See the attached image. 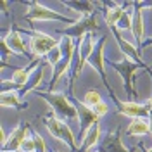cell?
I'll return each instance as SVG.
<instances>
[{"mask_svg": "<svg viewBox=\"0 0 152 152\" xmlns=\"http://www.w3.org/2000/svg\"><path fill=\"white\" fill-rule=\"evenodd\" d=\"M2 42L7 45V48H9L12 54H18V56H28L26 43H24V40H23V37H21V33H19L18 29H10L9 33L2 38Z\"/></svg>", "mask_w": 152, "mask_h": 152, "instance_id": "13", "label": "cell"}, {"mask_svg": "<svg viewBox=\"0 0 152 152\" xmlns=\"http://www.w3.org/2000/svg\"><path fill=\"white\" fill-rule=\"evenodd\" d=\"M75 99V97H73ZM75 105L76 109H78V123H80V138L83 140V137L86 135V132L92 128V124L97 123L100 118L95 114V111L92 109V107H88V105H85L81 100H76L75 99Z\"/></svg>", "mask_w": 152, "mask_h": 152, "instance_id": "9", "label": "cell"}, {"mask_svg": "<svg viewBox=\"0 0 152 152\" xmlns=\"http://www.w3.org/2000/svg\"><path fill=\"white\" fill-rule=\"evenodd\" d=\"M31 137H33V140H35V152H47V145L43 142V138L38 135V133H31Z\"/></svg>", "mask_w": 152, "mask_h": 152, "instance_id": "25", "label": "cell"}, {"mask_svg": "<svg viewBox=\"0 0 152 152\" xmlns=\"http://www.w3.org/2000/svg\"><path fill=\"white\" fill-rule=\"evenodd\" d=\"M97 152H99V151H97Z\"/></svg>", "mask_w": 152, "mask_h": 152, "instance_id": "33", "label": "cell"}, {"mask_svg": "<svg viewBox=\"0 0 152 152\" xmlns=\"http://www.w3.org/2000/svg\"><path fill=\"white\" fill-rule=\"evenodd\" d=\"M105 7V23L109 24V28L111 26H118V23H119V19L123 18L124 14V9L123 5H118V4H104Z\"/></svg>", "mask_w": 152, "mask_h": 152, "instance_id": "19", "label": "cell"}, {"mask_svg": "<svg viewBox=\"0 0 152 152\" xmlns=\"http://www.w3.org/2000/svg\"><path fill=\"white\" fill-rule=\"evenodd\" d=\"M132 23H133V14H132V12H128V10H124L123 18L119 19V23H118V26H116V28L119 29V31L132 29Z\"/></svg>", "mask_w": 152, "mask_h": 152, "instance_id": "24", "label": "cell"}, {"mask_svg": "<svg viewBox=\"0 0 152 152\" xmlns=\"http://www.w3.org/2000/svg\"><path fill=\"white\" fill-rule=\"evenodd\" d=\"M28 132H29L28 124H24V123L18 124V126L10 132L5 145H2V152H21L23 142L26 140V137H29Z\"/></svg>", "mask_w": 152, "mask_h": 152, "instance_id": "11", "label": "cell"}, {"mask_svg": "<svg viewBox=\"0 0 152 152\" xmlns=\"http://www.w3.org/2000/svg\"><path fill=\"white\" fill-rule=\"evenodd\" d=\"M111 31H113V35H114V38H116L119 48H121V52L124 54V59H130L132 62L138 64L140 67H147L145 64H143L142 57H140V48H137L133 43H130L128 40H124V38L121 37V31L116 28V26H111ZM147 69H149V67H147Z\"/></svg>", "mask_w": 152, "mask_h": 152, "instance_id": "10", "label": "cell"}, {"mask_svg": "<svg viewBox=\"0 0 152 152\" xmlns=\"http://www.w3.org/2000/svg\"><path fill=\"white\" fill-rule=\"evenodd\" d=\"M38 97H42L45 102H47L50 107H52V111L56 114H59L61 118H66V119H78V109H76V105L67 99L64 94H61V92H37Z\"/></svg>", "mask_w": 152, "mask_h": 152, "instance_id": "2", "label": "cell"}, {"mask_svg": "<svg viewBox=\"0 0 152 152\" xmlns=\"http://www.w3.org/2000/svg\"><path fill=\"white\" fill-rule=\"evenodd\" d=\"M145 5L143 2H137L135 4V10H133V23H132V33H133V38L137 40L138 45H142L143 42V10L142 7Z\"/></svg>", "mask_w": 152, "mask_h": 152, "instance_id": "14", "label": "cell"}, {"mask_svg": "<svg viewBox=\"0 0 152 152\" xmlns=\"http://www.w3.org/2000/svg\"><path fill=\"white\" fill-rule=\"evenodd\" d=\"M99 152H130L123 145L121 135H119V128H116L114 132L102 137V140L99 142Z\"/></svg>", "mask_w": 152, "mask_h": 152, "instance_id": "12", "label": "cell"}, {"mask_svg": "<svg viewBox=\"0 0 152 152\" xmlns=\"http://www.w3.org/2000/svg\"><path fill=\"white\" fill-rule=\"evenodd\" d=\"M64 59V54H62V48H61V43L57 45L50 54H48L47 57H45V61L48 62V66H54V69H56L59 64H61V61Z\"/></svg>", "mask_w": 152, "mask_h": 152, "instance_id": "22", "label": "cell"}, {"mask_svg": "<svg viewBox=\"0 0 152 152\" xmlns=\"http://www.w3.org/2000/svg\"><path fill=\"white\" fill-rule=\"evenodd\" d=\"M64 5L78 12L80 18L95 14V4H92V2H64Z\"/></svg>", "mask_w": 152, "mask_h": 152, "instance_id": "20", "label": "cell"}, {"mask_svg": "<svg viewBox=\"0 0 152 152\" xmlns=\"http://www.w3.org/2000/svg\"><path fill=\"white\" fill-rule=\"evenodd\" d=\"M149 71H151V73H152V64H151V67H149Z\"/></svg>", "mask_w": 152, "mask_h": 152, "instance_id": "31", "label": "cell"}, {"mask_svg": "<svg viewBox=\"0 0 152 152\" xmlns=\"http://www.w3.org/2000/svg\"><path fill=\"white\" fill-rule=\"evenodd\" d=\"M105 40L107 38L105 37H100L99 38V42H97V45H95L94 52H92V56H90V59H88V64L94 67L95 71L100 75V78H102V81H104L105 88L111 92V99H113L114 102H116V105L119 104L121 100L116 97V94H114V90L111 88V85H109V81H107V76H105V56H104V47H105Z\"/></svg>", "mask_w": 152, "mask_h": 152, "instance_id": "5", "label": "cell"}, {"mask_svg": "<svg viewBox=\"0 0 152 152\" xmlns=\"http://www.w3.org/2000/svg\"><path fill=\"white\" fill-rule=\"evenodd\" d=\"M47 66H48L47 61H42V62H40V66H38L37 71L31 75L28 85L21 90V94L24 95V94H29V92H38V86H40V83L43 81V76H45V69H47Z\"/></svg>", "mask_w": 152, "mask_h": 152, "instance_id": "18", "label": "cell"}, {"mask_svg": "<svg viewBox=\"0 0 152 152\" xmlns=\"http://www.w3.org/2000/svg\"><path fill=\"white\" fill-rule=\"evenodd\" d=\"M149 45H152V37L147 38V40H143L142 45H140V48H145V47H149Z\"/></svg>", "mask_w": 152, "mask_h": 152, "instance_id": "28", "label": "cell"}, {"mask_svg": "<svg viewBox=\"0 0 152 152\" xmlns=\"http://www.w3.org/2000/svg\"><path fill=\"white\" fill-rule=\"evenodd\" d=\"M94 111H95V114H97L99 118H102L104 114H107V113H109V104H105L104 100H102L100 104H97V105L94 107Z\"/></svg>", "mask_w": 152, "mask_h": 152, "instance_id": "27", "label": "cell"}, {"mask_svg": "<svg viewBox=\"0 0 152 152\" xmlns=\"http://www.w3.org/2000/svg\"><path fill=\"white\" fill-rule=\"evenodd\" d=\"M61 43V40H56L50 35H45V33H33L31 38H29V48H31V54L37 57V59H42V57H47L54 48Z\"/></svg>", "mask_w": 152, "mask_h": 152, "instance_id": "8", "label": "cell"}, {"mask_svg": "<svg viewBox=\"0 0 152 152\" xmlns=\"http://www.w3.org/2000/svg\"><path fill=\"white\" fill-rule=\"evenodd\" d=\"M45 126H47L48 133L57 138V140H61V142H64L71 149V151H80L78 147H76V137L73 130H71V126H67L62 119H59L57 116H48L47 119H45Z\"/></svg>", "mask_w": 152, "mask_h": 152, "instance_id": "4", "label": "cell"}, {"mask_svg": "<svg viewBox=\"0 0 152 152\" xmlns=\"http://www.w3.org/2000/svg\"><path fill=\"white\" fill-rule=\"evenodd\" d=\"M143 152H152V147H151V149H145Z\"/></svg>", "mask_w": 152, "mask_h": 152, "instance_id": "30", "label": "cell"}, {"mask_svg": "<svg viewBox=\"0 0 152 152\" xmlns=\"http://www.w3.org/2000/svg\"><path fill=\"white\" fill-rule=\"evenodd\" d=\"M119 107V114L123 116H128L132 119H137V118H147L151 116V113L147 111V107L143 104H138V102H119L118 104Z\"/></svg>", "mask_w": 152, "mask_h": 152, "instance_id": "15", "label": "cell"}, {"mask_svg": "<svg viewBox=\"0 0 152 152\" xmlns=\"http://www.w3.org/2000/svg\"><path fill=\"white\" fill-rule=\"evenodd\" d=\"M21 152H35V140H33V137H26V140L21 145Z\"/></svg>", "mask_w": 152, "mask_h": 152, "instance_id": "26", "label": "cell"}, {"mask_svg": "<svg viewBox=\"0 0 152 152\" xmlns=\"http://www.w3.org/2000/svg\"><path fill=\"white\" fill-rule=\"evenodd\" d=\"M99 29V18H97V12L92 14V16H83V18H78L73 26H69V28L62 29L61 33H62V37H69V38H78V40H81V38L88 35V33H94Z\"/></svg>", "mask_w": 152, "mask_h": 152, "instance_id": "7", "label": "cell"}, {"mask_svg": "<svg viewBox=\"0 0 152 152\" xmlns=\"http://www.w3.org/2000/svg\"><path fill=\"white\" fill-rule=\"evenodd\" d=\"M99 142H100V123L97 121V123L92 124V128H90V130L86 132V135L83 137L80 151L81 152H90Z\"/></svg>", "mask_w": 152, "mask_h": 152, "instance_id": "17", "label": "cell"}, {"mask_svg": "<svg viewBox=\"0 0 152 152\" xmlns=\"http://www.w3.org/2000/svg\"><path fill=\"white\" fill-rule=\"evenodd\" d=\"M145 107H147V111L151 113V118H152V97L147 100V102H145Z\"/></svg>", "mask_w": 152, "mask_h": 152, "instance_id": "29", "label": "cell"}, {"mask_svg": "<svg viewBox=\"0 0 152 152\" xmlns=\"http://www.w3.org/2000/svg\"><path fill=\"white\" fill-rule=\"evenodd\" d=\"M0 105L2 107H23V102L19 99V94L18 92H2V97H0Z\"/></svg>", "mask_w": 152, "mask_h": 152, "instance_id": "21", "label": "cell"}, {"mask_svg": "<svg viewBox=\"0 0 152 152\" xmlns=\"http://www.w3.org/2000/svg\"><path fill=\"white\" fill-rule=\"evenodd\" d=\"M149 133H152V124L151 119H147V118L132 119V123L126 128V135H132V137H143V135H149Z\"/></svg>", "mask_w": 152, "mask_h": 152, "instance_id": "16", "label": "cell"}, {"mask_svg": "<svg viewBox=\"0 0 152 152\" xmlns=\"http://www.w3.org/2000/svg\"><path fill=\"white\" fill-rule=\"evenodd\" d=\"M107 64L111 67H114L116 71H118V75L123 78L124 81V88H126V94L130 95V97H137V90H135V86H133V76L137 75V71H138V64H135L132 62L130 59H123V61H107Z\"/></svg>", "mask_w": 152, "mask_h": 152, "instance_id": "6", "label": "cell"}, {"mask_svg": "<svg viewBox=\"0 0 152 152\" xmlns=\"http://www.w3.org/2000/svg\"><path fill=\"white\" fill-rule=\"evenodd\" d=\"M26 19H29V21H59V23L71 24V26H73L76 21H78V19L62 16L61 12L48 9V7H45V5H43V4H38V2H29V4H28Z\"/></svg>", "mask_w": 152, "mask_h": 152, "instance_id": "3", "label": "cell"}, {"mask_svg": "<svg viewBox=\"0 0 152 152\" xmlns=\"http://www.w3.org/2000/svg\"><path fill=\"white\" fill-rule=\"evenodd\" d=\"M100 102H102V97H100V94L97 90H88L85 94V97H83V104L88 105V107H92V109L97 104H100Z\"/></svg>", "mask_w": 152, "mask_h": 152, "instance_id": "23", "label": "cell"}, {"mask_svg": "<svg viewBox=\"0 0 152 152\" xmlns=\"http://www.w3.org/2000/svg\"><path fill=\"white\" fill-rule=\"evenodd\" d=\"M95 38H94V33H88L81 40H78L76 43V62L73 64V75H71V81H69V95L75 97V81L76 78L81 75V69L88 62V59L92 56L95 48Z\"/></svg>", "mask_w": 152, "mask_h": 152, "instance_id": "1", "label": "cell"}, {"mask_svg": "<svg viewBox=\"0 0 152 152\" xmlns=\"http://www.w3.org/2000/svg\"><path fill=\"white\" fill-rule=\"evenodd\" d=\"M151 124H152V118H151Z\"/></svg>", "mask_w": 152, "mask_h": 152, "instance_id": "32", "label": "cell"}]
</instances>
